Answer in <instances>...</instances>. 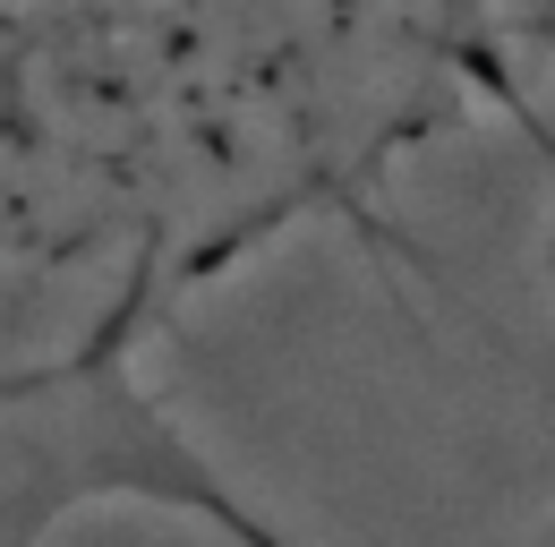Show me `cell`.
I'll use <instances>...</instances> for the list:
<instances>
[{
	"label": "cell",
	"instance_id": "6da1fadb",
	"mask_svg": "<svg viewBox=\"0 0 555 547\" xmlns=\"http://www.w3.org/2000/svg\"><path fill=\"white\" fill-rule=\"evenodd\" d=\"M555 61V0H0V385L138 377Z\"/></svg>",
	"mask_w": 555,
	"mask_h": 547
},
{
	"label": "cell",
	"instance_id": "7a4b0ae2",
	"mask_svg": "<svg viewBox=\"0 0 555 547\" xmlns=\"http://www.w3.org/2000/svg\"><path fill=\"white\" fill-rule=\"evenodd\" d=\"M112 505L197 522L222 547H299L206 454V436L145 368L77 385H0V547H69Z\"/></svg>",
	"mask_w": 555,
	"mask_h": 547
}]
</instances>
